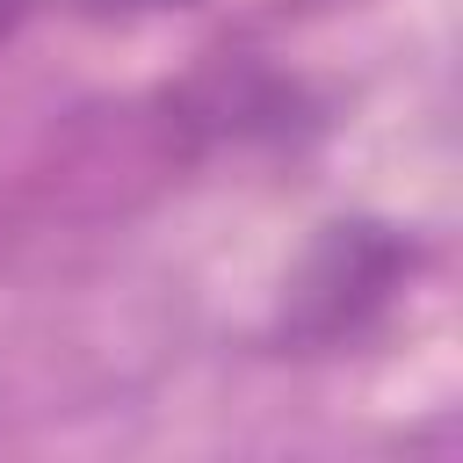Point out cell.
Here are the masks:
<instances>
[{"instance_id":"cell-1","label":"cell","mask_w":463,"mask_h":463,"mask_svg":"<svg viewBox=\"0 0 463 463\" xmlns=\"http://www.w3.org/2000/svg\"><path fill=\"white\" fill-rule=\"evenodd\" d=\"M326 260L333 268H318L311 289H304V304H318V333L354 326V304H383V289L398 282V246L376 239L369 224H354V232L340 224L326 239Z\"/></svg>"},{"instance_id":"cell-2","label":"cell","mask_w":463,"mask_h":463,"mask_svg":"<svg viewBox=\"0 0 463 463\" xmlns=\"http://www.w3.org/2000/svg\"><path fill=\"white\" fill-rule=\"evenodd\" d=\"M22 14H29V0H0V36H7V29L22 22Z\"/></svg>"},{"instance_id":"cell-3","label":"cell","mask_w":463,"mask_h":463,"mask_svg":"<svg viewBox=\"0 0 463 463\" xmlns=\"http://www.w3.org/2000/svg\"><path fill=\"white\" fill-rule=\"evenodd\" d=\"M101 7H166V0H101Z\"/></svg>"}]
</instances>
